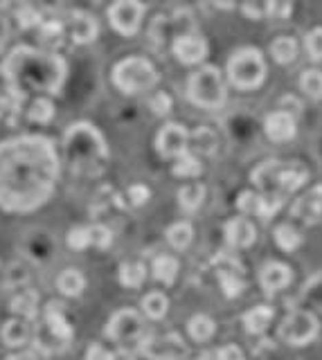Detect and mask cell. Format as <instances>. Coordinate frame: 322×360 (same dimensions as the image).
I'll list each match as a JSON object with an SVG mask.
<instances>
[{
    "label": "cell",
    "mask_w": 322,
    "mask_h": 360,
    "mask_svg": "<svg viewBox=\"0 0 322 360\" xmlns=\"http://www.w3.org/2000/svg\"><path fill=\"white\" fill-rule=\"evenodd\" d=\"M7 34H10V23H7L5 19H0V50L5 47Z\"/></svg>",
    "instance_id": "obj_48"
},
{
    "label": "cell",
    "mask_w": 322,
    "mask_h": 360,
    "mask_svg": "<svg viewBox=\"0 0 322 360\" xmlns=\"http://www.w3.org/2000/svg\"><path fill=\"white\" fill-rule=\"evenodd\" d=\"M144 277H147V268L138 261H126V264L119 266V284L126 286V289H140Z\"/></svg>",
    "instance_id": "obj_29"
},
{
    "label": "cell",
    "mask_w": 322,
    "mask_h": 360,
    "mask_svg": "<svg viewBox=\"0 0 322 360\" xmlns=\"http://www.w3.org/2000/svg\"><path fill=\"white\" fill-rule=\"evenodd\" d=\"M291 280H293L291 268L286 264H279V261H271L260 273V284L266 293H277L281 289H286V286L291 284Z\"/></svg>",
    "instance_id": "obj_15"
},
{
    "label": "cell",
    "mask_w": 322,
    "mask_h": 360,
    "mask_svg": "<svg viewBox=\"0 0 322 360\" xmlns=\"http://www.w3.org/2000/svg\"><path fill=\"white\" fill-rule=\"evenodd\" d=\"M192 239H194V230H192V225L187 223V221H179V223L169 225L167 241H169V245H172V248H176V250L189 248Z\"/></svg>",
    "instance_id": "obj_28"
},
{
    "label": "cell",
    "mask_w": 322,
    "mask_h": 360,
    "mask_svg": "<svg viewBox=\"0 0 322 360\" xmlns=\"http://www.w3.org/2000/svg\"><path fill=\"white\" fill-rule=\"evenodd\" d=\"M297 52H300V45L293 36H279L273 41L271 45V54L279 65H288L297 59Z\"/></svg>",
    "instance_id": "obj_21"
},
{
    "label": "cell",
    "mask_w": 322,
    "mask_h": 360,
    "mask_svg": "<svg viewBox=\"0 0 322 360\" xmlns=\"http://www.w3.org/2000/svg\"><path fill=\"white\" fill-rule=\"evenodd\" d=\"M273 317H275V311H273L271 306H255L244 315V326H246L248 333L262 335L271 326Z\"/></svg>",
    "instance_id": "obj_19"
},
{
    "label": "cell",
    "mask_w": 322,
    "mask_h": 360,
    "mask_svg": "<svg viewBox=\"0 0 322 360\" xmlns=\"http://www.w3.org/2000/svg\"><path fill=\"white\" fill-rule=\"evenodd\" d=\"M187 100L205 111L221 109L228 100V88H225L221 70L214 65H200L187 79Z\"/></svg>",
    "instance_id": "obj_4"
},
{
    "label": "cell",
    "mask_w": 322,
    "mask_h": 360,
    "mask_svg": "<svg viewBox=\"0 0 322 360\" xmlns=\"http://www.w3.org/2000/svg\"><path fill=\"white\" fill-rule=\"evenodd\" d=\"M142 311L144 315L151 317V320H163L169 311V300L165 293H147V295L142 297Z\"/></svg>",
    "instance_id": "obj_25"
},
{
    "label": "cell",
    "mask_w": 322,
    "mask_h": 360,
    "mask_svg": "<svg viewBox=\"0 0 322 360\" xmlns=\"http://www.w3.org/2000/svg\"><path fill=\"white\" fill-rule=\"evenodd\" d=\"M111 243H113V232L106 225L91 227V245H95V248H100V250H106Z\"/></svg>",
    "instance_id": "obj_42"
},
{
    "label": "cell",
    "mask_w": 322,
    "mask_h": 360,
    "mask_svg": "<svg viewBox=\"0 0 322 360\" xmlns=\"http://www.w3.org/2000/svg\"><path fill=\"white\" fill-rule=\"evenodd\" d=\"M266 61L255 47H241L228 61V79L239 90H257L266 81Z\"/></svg>",
    "instance_id": "obj_6"
},
{
    "label": "cell",
    "mask_w": 322,
    "mask_h": 360,
    "mask_svg": "<svg viewBox=\"0 0 322 360\" xmlns=\"http://www.w3.org/2000/svg\"><path fill=\"white\" fill-rule=\"evenodd\" d=\"M300 88L309 100L320 102L322 100V70H316V68L304 70L300 75Z\"/></svg>",
    "instance_id": "obj_31"
},
{
    "label": "cell",
    "mask_w": 322,
    "mask_h": 360,
    "mask_svg": "<svg viewBox=\"0 0 322 360\" xmlns=\"http://www.w3.org/2000/svg\"><path fill=\"white\" fill-rule=\"evenodd\" d=\"M7 360H38V358H36L34 351H21V354H14Z\"/></svg>",
    "instance_id": "obj_50"
},
{
    "label": "cell",
    "mask_w": 322,
    "mask_h": 360,
    "mask_svg": "<svg viewBox=\"0 0 322 360\" xmlns=\"http://www.w3.org/2000/svg\"><path fill=\"white\" fill-rule=\"evenodd\" d=\"M19 25L23 30H32V27H38L41 25V14L30 10V7H25V10L19 12Z\"/></svg>",
    "instance_id": "obj_44"
},
{
    "label": "cell",
    "mask_w": 322,
    "mask_h": 360,
    "mask_svg": "<svg viewBox=\"0 0 322 360\" xmlns=\"http://www.w3.org/2000/svg\"><path fill=\"white\" fill-rule=\"evenodd\" d=\"M320 322L311 311H293L279 324V338L291 347H304L318 338Z\"/></svg>",
    "instance_id": "obj_7"
},
{
    "label": "cell",
    "mask_w": 322,
    "mask_h": 360,
    "mask_svg": "<svg viewBox=\"0 0 322 360\" xmlns=\"http://www.w3.org/2000/svg\"><path fill=\"white\" fill-rule=\"evenodd\" d=\"M45 326H47V331L56 335L61 342H66V345L72 340V326L68 322L61 302H50V304L45 306Z\"/></svg>",
    "instance_id": "obj_16"
},
{
    "label": "cell",
    "mask_w": 322,
    "mask_h": 360,
    "mask_svg": "<svg viewBox=\"0 0 322 360\" xmlns=\"http://www.w3.org/2000/svg\"><path fill=\"white\" fill-rule=\"evenodd\" d=\"M27 117L36 124H50V120L54 117V104L45 97H38V100L30 106Z\"/></svg>",
    "instance_id": "obj_33"
},
{
    "label": "cell",
    "mask_w": 322,
    "mask_h": 360,
    "mask_svg": "<svg viewBox=\"0 0 322 360\" xmlns=\"http://www.w3.org/2000/svg\"><path fill=\"white\" fill-rule=\"evenodd\" d=\"M5 111H7V102L0 97V120H3V115H5Z\"/></svg>",
    "instance_id": "obj_52"
},
{
    "label": "cell",
    "mask_w": 322,
    "mask_h": 360,
    "mask_svg": "<svg viewBox=\"0 0 322 360\" xmlns=\"http://www.w3.org/2000/svg\"><path fill=\"white\" fill-rule=\"evenodd\" d=\"M30 282V270L14 261V264L7 266L5 270V286L7 289H25V284Z\"/></svg>",
    "instance_id": "obj_34"
},
{
    "label": "cell",
    "mask_w": 322,
    "mask_h": 360,
    "mask_svg": "<svg viewBox=\"0 0 322 360\" xmlns=\"http://www.w3.org/2000/svg\"><path fill=\"white\" fill-rule=\"evenodd\" d=\"M144 5L140 0H115L108 7L111 27L122 36H135L142 25Z\"/></svg>",
    "instance_id": "obj_8"
},
{
    "label": "cell",
    "mask_w": 322,
    "mask_h": 360,
    "mask_svg": "<svg viewBox=\"0 0 322 360\" xmlns=\"http://www.w3.org/2000/svg\"><path fill=\"white\" fill-rule=\"evenodd\" d=\"M302 297L311 302L313 306H320L322 308V275H316L311 282H307L302 291Z\"/></svg>",
    "instance_id": "obj_39"
},
{
    "label": "cell",
    "mask_w": 322,
    "mask_h": 360,
    "mask_svg": "<svg viewBox=\"0 0 322 360\" xmlns=\"http://www.w3.org/2000/svg\"><path fill=\"white\" fill-rule=\"evenodd\" d=\"M225 241L232 248H251L257 241L255 225L246 216H235L225 223Z\"/></svg>",
    "instance_id": "obj_14"
},
{
    "label": "cell",
    "mask_w": 322,
    "mask_h": 360,
    "mask_svg": "<svg viewBox=\"0 0 322 360\" xmlns=\"http://www.w3.org/2000/svg\"><path fill=\"white\" fill-rule=\"evenodd\" d=\"M264 131L271 137L273 142H288L293 140L297 133V124H295V115L288 111H275L271 113L264 122Z\"/></svg>",
    "instance_id": "obj_13"
},
{
    "label": "cell",
    "mask_w": 322,
    "mask_h": 360,
    "mask_svg": "<svg viewBox=\"0 0 322 360\" xmlns=\"http://www.w3.org/2000/svg\"><path fill=\"white\" fill-rule=\"evenodd\" d=\"M140 354L147 360H183L187 356V347L181 335H149L140 340Z\"/></svg>",
    "instance_id": "obj_9"
},
{
    "label": "cell",
    "mask_w": 322,
    "mask_h": 360,
    "mask_svg": "<svg viewBox=\"0 0 322 360\" xmlns=\"http://www.w3.org/2000/svg\"><path fill=\"white\" fill-rule=\"evenodd\" d=\"M68 245L72 250H86L91 245V227H72L68 232Z\"/></svg>",
    "instance_id": "obj_38"
},
{
    "label": "cell",
    "mask_w": 322,
    "mask_h": 360,
    "mask_svg": "<svg viewBox=\"0 0 322 360\" xmlns=\"http://www.w3.org/2000/svg\"><path fill=\"white\" fill-rule=\"evenodd\" d=\"M216 360H244V351L235 345H225L219 351H214Z\"/></svg>",
    "instance_id": "obj_45"
},
{
    "label": "cell",
    "mask_w": 322,
    "mask_h": 360,
    "mask_svg": "<svg viewBox=\"0 0 322 360\" xmlns=\"http://www.w3.org/2000/svg\"><path fill=\"white\" fill-rule=\"evenodd\" d=\"M111 77H113L115 88L122 90L124 95L144 93V90L154 88L160 79L154 63L142 59V56H128V59L117 61Z\"/></svg>",
    "instance_id": "obj_5"
},
{
    "label": "cell",
    "mask_w": 322,
    "mask_h": 360,
    "mask_svg": "<svg viewBox=\"0 0 322 360\" xmlns=\"http://www.w3.org/2000/svg\"><path fill=\"white\" fill-rule=\"evenodd\" d=\"M63 158L72 174L97 176L108 162V144L91 122H77L63 133Z\"/></svg>",
    "instance_id": "obj_3"
},
{
    "label": "cell",
    "mask_w": 322,
    "mask_h": 360,
    "mask_svg": "<svg viewBox=\"0 0 322 360\" xmlns=\"http://www.w3.org/2000/svg\"><path fill=\"white\" fill-rule=\"evenodd\" d=\"M205 201V187L203 185H185L179 190V205L185 210V212H196L200 205H203Z\"/></svg>",
    "instance_id": "obj_26"
},
{
    "label": "cell",
    "mask_w": 322,
    "mask_h": 360,
    "mask_svg": "<svg viewBox=\"0 0 322 360\" xmlns=\"http://www.w3.org/2000/svg\"><path fill=\"white\" fill-rule=\"evenodd\" d=\"M189 144L192 149L200 155H212L216 151V135L212 128L207 126H198L189 133Z\"/></svg>",
    "instance_id": "obj_24"
},
{
    "label": "cell",
    "mask_w": 322,
    "mask_h": 360,
    "mask_svg": "<svg viewBox=\"0 0 322 360\" xmlns=\"http://www.w3.org/2000/svg\"><path fill=\"white\" fill-rule=\"evenodd\" d=\"M59 155L50 137L23 135L0 144V210L27 214L50 201Z\"/></svg>",
    "instance_id": "obj_1"
},
{
    "label": "cell",
    "mask_w": 322,
    "mask_h": 360,
    "mask_svg": "<svg viewBox=\"0 0 322 360\" xmlns=\"http://www.w3.org/2000/svg\"><path fill=\"white\" fill-rule=\"evenodd\" d=\"M212 3L219 7V10H235L237 0H212Z\"/></svg>",
    "instance_id": "obj_51"
},
{
    "label": "cell",
    "mask_w": 322,
    "mask_h": 360,
    "mask_svg": "<svg viewBox=\"0 0 322 360\" xmlns=\"http://www.w3.org/2000/svg\"><path fill=\"white\" fill-rule=\"evenodd\" d=\"M149 106H151V111H154L156 115L165 117V115H169V111H172V106H174L172 104V95L165 93V90H160V93H156L149 100Z\"/></svg>",
    "instance_id": "obj_41"
},
{
    "label": "cell",
    "mask_w": 322,
    "mask_h": 360,
    "mask_svg": "<svg viewBox=\"0 0 322 360\" xmlns=\"http://www.w3.org/2000/svg\"><path fill=\"white\" fill-rule=\"evenodd\" d=\"M260 203H262V194L244 192L237 199V207L244 212V214H257V212H260Z\"/></svg>",
    "instance_id": "obj_40"
},
{
    "label": "cell",
    "mask_w": 322,
    "mask_h": 360,
    "mask_svg": "<svg viewBox=\"0 0 322 360\" xmlns=\"http://www.w3.org/2000/svg\"><path fill=\"white\" fill-rule=\"evenodd\" d=\"M187 331L192 335V340H196V342H207L214 335L216 331V324L210 315H194V317H189V322H187Z\"/></svg>",
    "instance_id": "obj_27"
},
{
    "label": "cell",
    "mask_w": 322,
    "mask_h": 360,
    "mask_svg": "<svg viewBox=\"0 0 322 360\" xmlns=\"http://www.w3.org/2000/svg\"><path fill=\"white\" fill-rule=\"evenodd\" d=\"M86 360H111V351L104 345H91L86 351Z\"/></svg>",
    "instance_id": "obj_46"
},
{
    "label": "cell",
    "mask_w": 322,
    "mask_h": 360,
    "mask_svg": "<svg viewBox=\"0 0 322 360\" xmlns=\"http://www.w3.org/2000/svg\"><path fill=\"white\" fill-rule=\"evenodd\" d=\"M189 146V131L176 124V122H169L163 128L158 131L156 137V149L163 158H179Z\"/></svg>",
    "instance_id": "obj_11"
},
{
    "label": "cell",
    "mask_w": 322,
    "mask_h": 360,
    "mask_svg": "<svg viewBox=\"0 0 322 360\" xmlns=\"http://www.w3.org/2000/svg\"><path fill=\"white\" fill-rule=\"evenodd\" d=\"M38 34H41V41L47 47H54L63 36V25L56 21H47L41 25V30H38Z\"/></svg>",
    "instance_id": "obj_36"
},
{
    "label": "cell",
    "mask_w": 322,
    "mask_h": 360,
    "mask_svg": "<svg viewBox=\"0 0 322 360\" xmlns=\"http://www.w3.org/2000/svg\"><path fill=\"white\" fill-rule=\"evenodd\" d=\"M151 270H154V277L160 284L172 286L176 282V277H179V261H176L174 257H169V255H160V257L154 259Z\"/></svg>",
    "instance_id": "obj_23"
},
{
    "label": "cell",
    "mask_w": 322,
    "mask_h": 360,
    "mask_svg": "<svg viewBox=\"0 0 322 360\" xmlns=\"http://www.w3.org/2000/svg\"><path fill=\"white\" fill-rule=\"evenodd\" d=\"M151 199V192H149V187L147 185H140V183H135L128 187V203H131L133 207H140L144 205Z\"/></svg>",
    "instance_id": "obj_43"
},
{
    "label": "cell",
    "mask_w": 322,
    "mask_h": 360,
    "mask_svg": "<svg viewBox=\"0 0 322 360\" xmlns=\"http://www.w3.org/2000/svg\"><path fill=\"white\" fill-rule=\"evenodd\" d=\"M56 289H59L66 297H77L82 295L86 289V277L75 268H68L56 277Z\"/></svg>",
    "instance_id": "obj_20"
},
{
    "label": "cell",
    "mask_w": 322,
    "mask_h": 360,
    "mask_svg": "<svg viewBox=\"0 0 322 360\" xmlns=\"http://www.w3.org/2000/svg\"><path fill=\"white\" fill-rule=\"evenodd\" d=\"M142 315L133 308H122L117 313H113V317L106 324V335L111 340L124 345L128 340H138L142 335Z\"/></svg>",
    "instance_id": "obj_10"
},
{
    "label": "cell",
    "mask_w": 322,
    "mask_h": 360,
    "mask_svg": "<svg viewBox=\"0 0 322 360\" xmlns=\"http://www.w3.org/2000/svg\"><path fill=\"white\" fill-rule=\"evenodd\" d=\"M111 360H135V356L131 354V351L119 349V351H113V354H111Z\"/></svg>",
    "instance_id": "obj_49"
},
{
    "label": "cell",
    "mask_w": 322,
    "mask_h": 360,
    "mask_svg": "<svg viewBox=\"0 0 322 360\" xmlns=\"http://www.w3.org/2000/svg\"><path fill=\"white\" fill-rule=\"evenodd\" d=\"M32 338V326L25 317H12L3 326V340L7 347H25Z\"/></svg>",
    "instance_id": "obj_18"
},
{
    "label": "cell",
    "mask_w": 322,
    "mask_h": 360,
    "mask_svg": "<svg viewBox=\"0 0 322 360\" xmlns=\"http://www.w3.org/2000/svg\"><path fill=\"white\" fill-rule=\"evenodd\" d=\"M304 50L313 61H322V27L311 30L304 38Z\"/></svg>",
    "instance_id": "obj_37"
},
{
    "label": "cell",
    "mask_w": 322,
    "mask_h": 360,
    "mask_svg": "<svg viewBox=\"0 0 322 360\" xmlns=\"http://www.w3.org/2000/svg\"><path fill=\"white\" fill-rule=\"evenodd\" d=\"M174 54L183 65L203 63L207 56V41L198 36L196 32H183L174 38Z\"/></svg>",
    "instance_id": "obj_12"
},
{
    "label": "cell",
    "mask_w": 322,
    "mask_h": 360,
    "mask_svg": "<svg viewBox=\"0 0 322 360\" xmlns=\"http://www.w3.org/2000/svg\"><path fill=\"white\" fill-rule=\"evenodd\" d=\"M241 12H244L246 19H255V21H260L264 16V10L257 3H253V0H248V3L241 5Z\"/></svg>",
    "instance_id": "obj_47"
},
{
    "label": "cell",
    "mask_w": 322,
    "mask_h": 360,
    "mask_svg": "<svg viewBox=\"0 0 322 360\" xmlns=\"http://www.w3.org/2000/svg\"><path fill=\"white\" fill-rule=\"evenodd\" d=\"M7 3H10V0H0V7H5Z\"/></svg>",
    "instance_id": "obj_53"
},
{
    "label": "cell",
    "mask_w": 322,
    "mask_h": 360,
    "mask_svg": "<svg viewBox=\"0 0 322 360\" xmlns=\"http://www.w3.org/2000/svg\"><path fill=\"white\" fill-rule=\"evenodd\" d=\"M200 171H203V165H200V160L189 151L179 155L174 162V176H179V178H194Z\"/></svg>",
    "instance_id": "obj_32"
},
{
    "label": "cell",
    "mask_w": 322,
    "mask_h": 360,
    "mask_svg": "<svg viewBox=\"0 0 322 360\" xmlns=\"http://www.w3.org/2000/svg\"><path fill=\"white\" fill-rule=\"evenodd\" d=\"M70 27H72V41L79 45L93 43L100 34V25L95 21V16L88 12H75L70 16Z\"/></svg>",
    "instance_id": "obj_17"
},
{
    "label": "cell",
    "mask_w": 322,
    "mask_h": 360,
    "mask_svg": "<svg viewBox=\"0 0 322 360\" xmlns=\"http://www.w3.org/2000/svg\"><path fill=\"white\" fill-rule=\"evenodd\" d=\"M0 75L7 81V93L12 97V117H16L27 95L61 93L68 77V65L56 52L19 45L7 54L0 65Z\"/></svg>",
    "instance_id": "obj_2"
},
{
    "label": "cell",
    "mask_w": 322,
    "mask_h": 360,
    "mask_svg": "<svg viewBox=\"0 0 322 360\" xmlns=\"http://www.w3.org/2000/svg\"><path fill=\"white\" fill-rule=\"evenodd\" d=\"M275 243L284 252H295L302 245V234L297 232L293 225L281 223V225L275 227Z\"/></svg>",
    "instance_id": "obj_30"
},
{
    "label": "cell",
    "mask_w": 322,
    "mask_h": 360,
    "mask_svg": "<svg viewBox=\"0 0 322 360\" xmlns=\"http://www.w3.org/2000/svg\"><path fill=\"white\" fill-rule=\"evenodd\" d=\"M264 14L273 16V19H291L293 3L291 0H266V5H264Z\"/></svg>",
    "instance_id": "obj_35"
},
{
    "label": "cell",
    "mask_w": 322,
    "mask_h": 360,
    "mask_svg": "<svg viewBox=\"0 0 322 360\" xmlns=\"http://www.w3.org/2000/svg\"><path fill=\"white\" fill-rule=\"evenodd\" d=\"M36 311H38V293L36 291L25 289L12 300V313L14 315L32 320V317L36 315Z\"/></svg>",
    "instance_id": "obj_22"
}]
</instances>
